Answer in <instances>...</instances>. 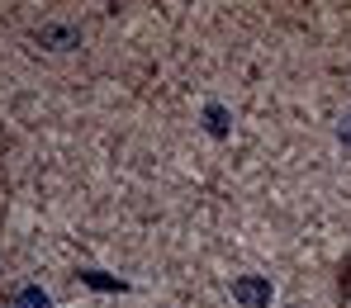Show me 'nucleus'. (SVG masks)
Listing matches in <instances>:
<instances>
[{"label":"nucleus","instance_id":"obj_1","mask_svg":"<svg viewBox=\"0 0 351 308\" xmlns=\"http://www.w3.org/2000/svg\"><path fill=\"white\" fill-rule=\"evenodd\" d=\"M271 299H276V290H271L266 275H242V280H233V304L237 308H271Z\"/></svg>","mask_w":351,"mask_h":308},{"label":"nucleus","instance_id":"obj_2","mask_svg":"<svg viewBox=\"0 0 351 308\" xmlns=\"http://www.w3.org/2000/svg\"><path fill=\"white\" fill-rule=\"evenodd\" d=\"M10 308H53V299H48L38 285H29V290H19V294H14V304H10Z\"/></svg>","mask_w":351,"mask_h":308},{"label":"nucleus","instance_id":"obj_3","mask_svg":"<svg viewBox=\"0 0 351 308\" xmlns=\"http://www.w3.org/2000/svg\"><path fill=\"white\" fill-rule=\"evenodd\" d=\"M204 119H209V133H214V138H223V133H228V110H223V105H209V110H204Z\"/></svg>","mask_w":351,"mask_h":308},{"label":"nucleus","instance_id":"obj_4","mask_svg":"<svg viewBox=\"0 0 351 308\" xmlns=\"http://www.w3.org/2000/svg\"><path fill=\"white\" fill-rule=\"evenodd\" d=\"M81 280H86V285H95V290H123L119 280H110V275H100V270H86Z\"/></svg>","mask_w":351,"mask_h":308},{"label":"nucleus","instance_id":"obj_5","mask_svg":"<svg viewBox=\"0 0 351 308\" xmlns=\"http://www.w3.org/2000/svg\"><path fill=\"white\" fill-rule=\"evenodd\" d=\"M342 142H351V119H342Z\"/></svg>","mask_w":351,"mask_h":308}]
</instances>
